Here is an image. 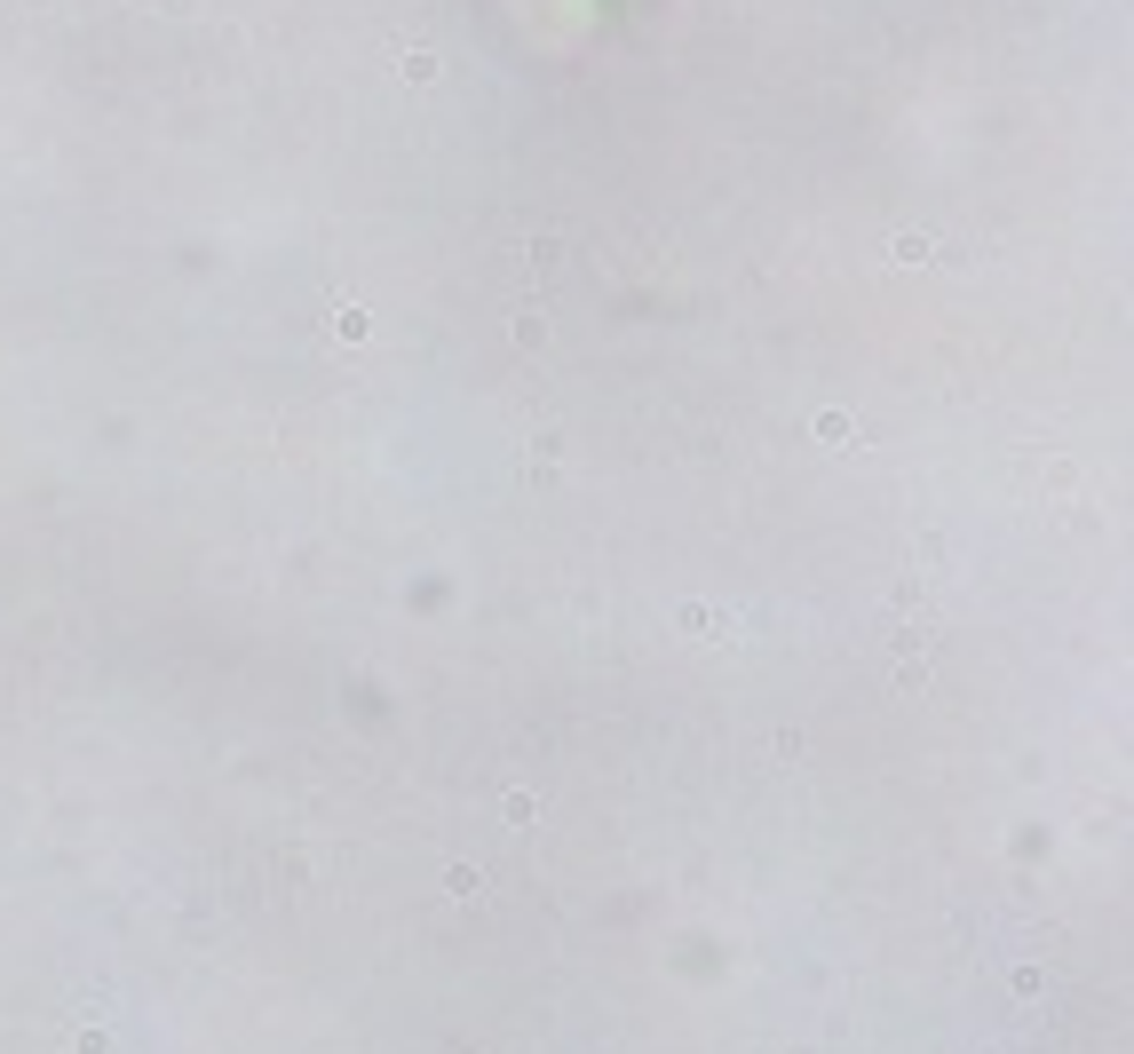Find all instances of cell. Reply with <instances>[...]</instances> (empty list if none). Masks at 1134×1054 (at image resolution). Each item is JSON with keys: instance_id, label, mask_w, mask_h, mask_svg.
Wrapping results in <instances>:
<instances>
[{"instance_id": "1", "label": "cell", "mask_w": 1134, "mask_h": 1054, "mask_svg": "<svg viewBox=\"0 0 1134 1054\" xmlns=\"http://www.w3.org/2000/svg\"><path fill=\"white\" fill-rule=\"evenodd\" d=\"M524 270H532V278H556V270H564V238H556V230H540V238L524 246Z\"/></svg>"}, {"instance_id": "2", "label": "cell", "mask_w": 1134, "mask_h": 1054, "mask_svg": "<svg viewBox=\"0 0 1134 1054\" xmlns=\"http://www.w3.org/2000/svg\"><path fill=\"white\" fill-rule=\"evenodd\" d=\"M397 72H405L413 88H429V80H437V48H405V56H397Z\"/></svg>"}, {"instance_id": "3", "label": "cell", "mask_w": 1134, "mask_h": 1054, "mask_svg": "<svg viewBox=\"0 0 1134 1054\" xmlns=\"http://www.w3.org/2000/svg\"><path fill=\"white\" fill-rule=\"evenodd\" d=\"M817 436H825V444H857V421H849V413H817Z\"/></svg>"}, {"instance_id": "4", "label": "cell", "mask_w": 1134, "mask_h": 1054, "mask_svg": "<svg viewBox=\"0 0 1134 1054\" xmlns=\"http://www.w3.org/2000/svg\"><path fill=\"white\" fill-rule=\"evenodd\" d=\"M365 325H373V317L357 310V302H341V310H334V333H341V341H365Z\"/></svg>"}, {"instance_id": "5", "label": "cell", "mask_w": 1134, "mask_h": 1054, "mask_svg": "<svg viewBox=\"0 0 1134 1054\" xmlns=\"http://www.w3.org/2000/svg\"><path fill=\"white\" fill-rule=\"evenodd\" d=\"M516 341H524V349H540V341H548V317L524 310V317H516Z\"/></svg>"}, {"instance_id": "6", "label": "cell", "mask_w": 1134, "mask_h": 1054, "mask_svg": "<svg viewBox=\"0 0 1134 1054\" xmlns=\"http://www.w3.org/2000/svg\"><path fill=\"white\" fill-rule=\"evenodd\" d=\"M928 254H936V246H928L920 230H905V238H897V262H928Z\"/></svg>"}]
</instances>
